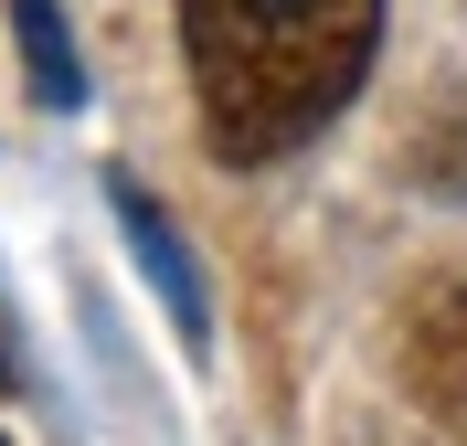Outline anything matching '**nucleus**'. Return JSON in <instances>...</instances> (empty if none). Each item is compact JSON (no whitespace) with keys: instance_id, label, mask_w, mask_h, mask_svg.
I'll return each mask as SVG.
<instances>
[{"instance_id":"obj_1","label":"nucleus","mask_w":467,"mask_h":446,"mask_svg":"<svg viewBox=\"0 0 467 446\" xmlns=\"http://www.w3.org/2000/svg\"><path fill=\"white\" fill-rule=\"evenodd\" d=\"M181 54L213 160L265 171L361 96L382 54V0H181Z\"/></svg>"},{"instance_id":"obj_2","label":"nucleus","mask_w":467,"mask_h":446,"mask_svg":"<svg viewBox=\"0 0 467 446\" xmlns=\"http://www.w3.org/2000/svg\"><path fill=\"white\" fill-rule=\"evenodd\" d=\"M107 202H117V223H128V244H139L149 287L171 297V329L192 340V351H202V340H213V297H202V266H192V244H181V223H171L160 202H149V192H139L128 171L107 181Z\"/></svg>"},{"instance_id":"obj_3","label":"nucleus","mask_w":467,"mask_h":446,"mask_svg":"<svg viewBox=\"0 0 467 446\" xmlns=\"http://www.w3.org/2000/svg\"><path fill=\"white\" fill-rule=\"evenodd\" d=\"M414 383L446 404V425H467V287H436L414 308Z\"/></svg>"},{"instance_id":"obj_4","label":"nucleus","mask_w":467,"mask_h":446,"mask_svg":"<svg viewBox=\"0 0 467 446\" xmlns=\"http://www.w3.org/2000/svg\"><path fill=\"white\" fill-rule=\"evenodd\" d=\"M11 32H22V64H32L43 107H86V54L64 32V0H11Z\"/></svg>"}]
</instances>
